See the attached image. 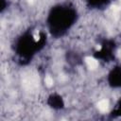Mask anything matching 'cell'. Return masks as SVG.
<instances>
[{
    "label": "cell",
    "mask_w": 121,
    "mask_h": 121,
    "mask_svg": "<svg viewBox=\"0 0 121 121\" xmlns=\"http://www.w3.org/2000/svg\"><path fill=\"white\" fill-rule=\"evenodd\" d=\"M85 62H86V65L88 66V68H90L92 70H95L98 67L97 60L94 59L93 57H86L85 58Z\"/></svg>",
    "instance_id": "obj_1"
},
{
    "label": "cell",
    "mask_w": 121,
    "mask_h": 121,
    "mask_svg": "<svg viewBox=\"0 0 121 121\" xmlns=\"http://www.w3.org/2000/svg\"><path fill=\"white\" fill-rule=\"evenodd\" d=\"M109 107H110V104H109V101L107 99H101L97 102V108L102 112H107L109 110Z\"/></svg>",
    "instance_id": "obj_2"
},
{
    "label": "cell",
    "mask_w": 121,
    "mask_h": 121,
    "mask_svg": "<svg viewBox=\"0 0 121 121\" xmlns=\"http://www.w3.org/2000/svg\"><path fill=\"white\" fill-rule=\"evenodd\" d=\"M44 83H45V85H46L47 87H51V86L53 85V83H54L53 78H52L50 76L45 77V78H44Z\"/></svg>",
    "instance_id": "obj_3"
}]
</instances>
